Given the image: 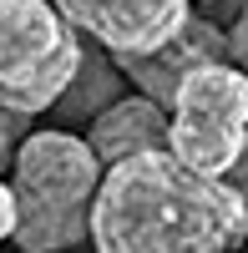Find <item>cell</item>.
I'll return each mask as SVG.
<instances>
[{
  "label": "cell",
  "mask_w": 248,
  "mask_h": 253,
  "mask_svg": "<svg viewBox=\"0 0 248 253\" xmlns=\"http://www.w3.org/2000/svg\"><path fill=\"white\" fill-rule=\"evenodd\" d=\"M86 238L96 253H228L248 238V203L228 177L152 147L101 167Z\"/></svg>",
  "instance_id": "cell-1"
},
{
  "label": "cell",
  "mask_w": 248,
  "mask_h": 253,
  "mask_svg": "<svg viewBox=\"0 0 248 253\" xmlns=\"http://www.w3.org/2000/svg\"><path fill=\"white\" fill-rule=\"evenodd\" d=\"M101 187V162L86 137L61 126L20 137L15 147V243L26 253H66L91 233V203Z\"/></svg>",
  "instance_id": "cell-2"
},
{
  "label": "cell",
  "mask_w": 248,
  "mask_h": 253,
  "mask_svg": "<svg viewBox=\"0 0 248 253\" xmlns=\"http://www.w3.org/2000/svg\"><path fill=\"white\" fill-rule=\"evenodd\" d=\"M86 46L51 0H0V107L15 117L51 112L76 81Z\"/></svg>",
  "instance_id": "cell-3"
},
{
  "label": "cell",
  "mask_w": 248,
  "mask_h": 253,
  "mask_svg": "<svg viewBox=\"0 0 248 253\" xmlns=\"http://www.w3.org/2000/svg\"><path fill=\"white\" fill-rule=\"evenodd\" d=\"M248 147V76L233 61H203L167 101V152L208 177H228Z\"/></svg>",
  "instance_id": "cell-4"
},
{
  "label": "cell",
  "mask_w": 248,
  "mask_h": 253,
  "mask_svg": "<svg viewBox=\"0 0 248 253\" xmlns=\"http://www.w3.org/2000/svg\"><path fill=\"white\" fill-rule=\"evenodd\" d=\"M51 5L112 56H147L193 20V0H51Z\"/></svg>",
  "instance_id": "cell-5"
},
{
  "label": "cell",
  "mask_w": 248,
  "mask_h": 253,
  "mask_svg": "<svg viewBox=\"0 0 248 253\" xmlns=\"http://www.w3.org/2000/svg\"><path fill=\"white\" fill-rule=\"evenodd\" d=\"M223 51H228V36H223L218 26H208V20H188L167 46H157L147 56H117V66L137 81L142 96H152V101L167 107L172 91H177V81L188 76L193 66H203V61H223Z\"/></svg>",
  "instance_id": "cell-6"
},
{
  "label": "cell",
  "mask_w": 248,
  "mask_h": 253,
  "mask_svg": "<svg viewBox=\"0 0 248 253\" xmlns=\"http://www.w3.org/2000/svg\"><path fill=\"white\" fill-rule=\"evenodd\" d=\"M86 147L96 152L101 167H112L122 157L152 152V147H167V107L152 96H112L86 126Z\"/></svg>",
  "instance_id": "cell-7"
},
{
  "label": "cell",
  "mask_w": 248,
  "mask_h": 253,
  "mask_svg": "<svg viewBox=\"0 0 248 253\" xmlns=\"http://www.w3.org/2000/svg\"><path fill=\"white\" fill-rule=\"evenodd\" d=\"M228 56H233V66L248 76V5H238L233 26H228Z\"/></svg>",
  "instance_id": "cell-8"
},
{
  "label": "cell",
  "mask_w": 248,
  "mask_h": 253,
  "mask_svg": "<svg viewBox=\"0 0 248 253\" xmlns=\"http://www.w3.org/2000/svg\"><path fill=\"white\" fill-rule=\"evenodd\" d=\"M10 233H15V193H10V182H0V243Z\"/></svg>",
  "instance_id": "cell-9"
},
{
  "label": "cell",
  "mask_w": 248,
  "mask_h": 253,
  "mask_svg": "<svg viewBox=\"0 0 248 253\" xmlns=\"http://www.w3.org/2000/svg\"><path fill=\"white\" fill-rule=\"evenodd\" d=\"M228 177H233V187H238V193H243V203H248V147H243V157L233 162V172H228Z\"/></svg>",
  "instance_id": "cell-10"
},
{
  "label": "cell",
  "mask_w": 248,
  "mask_h": 253,
  "mask_svg": "<svg viewBox=\"0 0 248 253\" xmlns=\"http://www.w3.org/2000/svg\"><path fill=\"white\" fill-rule=\"evenodd\" d=\"M5 152H10V142H5V132H0V162H5Z\"/></svg>",
  "instance_id": "cell-11"
},
{
  "label": "cell",
  "mask_w": 248,
  "mask_h": 253,
  "mask_svg": "<svg viewBox=\"0 0 248 253\" xmlns=\"http://www.w3.org/2000/svg\"><path fill=\"white\" fill-rule=\"evenodd\" d=\"M193 5H218V0H193Z\"/></svg>",
  "instance_id": "cell-12"
},
{
  "label": "cell",
  "mask_w": 248,
  "mask_h": 253,
  "mask_svg": "<svg viewBox=\"0 0 248 253\" xmlns=\"http://www.w3.org/2000/svg\"><path fill=\"white\" fill-rule=\"evenodd\" d=\"M228 253H238V248H228Z\"/></svg>",
  "instance_id": "cell-13"
},
{
  "label": "cell",
  "mask_w": 248,
  "mask_h": 253,
  "mask_svg": "<svg viewBox=\"0 0 248 253\" xmlns=\"http://www.w3.org/2000/svg\"><path fill=\"white\" fill-rule=\"evenodd\" d=\"M243 243H248V238H243Z\"/></svg>",
  "instance_id": "cell-14"
}]
</instances>
